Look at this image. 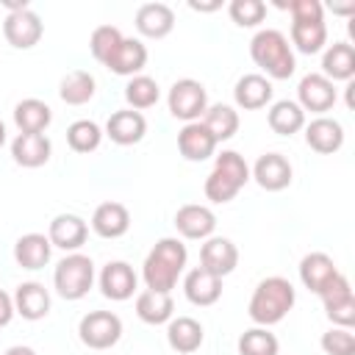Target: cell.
<instances>
[{"label": "cell", "instance_id": "cell-1", "mask_svg": "<svg viewBox=\"0 0 355 355\" xmlns=\"http://www.w3.org/2000/svg\"><path fill=\"white\" fill-rule=\"evenodd\" d=\"M186 244L178 239H161L155 241V247L147 252L144 266H141V277L147 283L150 291H164L169 294L186 266Z\"/></svg>", "mask_w": 355, "mask_h": 355}, {"label": "cell", "instance_id": "cell-2", "mask_svg": "<svg viewBox=\"0 0 355 355\" xmlns=\"http://www.w3.org/2000/svg\"><path fill=\"white\" fill-rule=\"evenodd\" d=\"M280 8L291 11V42L300 53L311 55L319 53L327 42V25H324V8L319 0H288L277 3Z\"/></svg>", "mask_w": 355, "mask_h": 355}, {"label": "cell", "instance_id": "cell-3", "mask_svg": "<svg viewBox=\"0 0 355 355\" xmlns=\"http://www.w3.org/2000/svg\"><path fill=\"white\" fill-rule=\"evenodd\" d=\"M294 300H297L294 286H291L286 277L272 275V277H263V280L255 286L247 311H250V319H252L255 324L269 327V324H277V322L294 308Z\"/></svg>", "mask_w": 355, "mask_h": 355}, {"label": "cell", "instance_id": "cell-4", "mask_svg": "<svg viewBox=\"0 0 355 355\" xmlns=\"http://www.w3.org/2000/svg\"><path fill=\"white\" fill-rule=\"evenodd\" d=\"M250 55H252V61H255L269 78H275V80H286V78L294 75L297 61H294L291 44H288V39H286L280 31H275V28H263V31H258V33L252 36V42H250Z\"/></svg>", "mask_w": 355, "mask_h": 355}, {"label": "cell", "instance_id": "cell-5", "mask_svg": "<svg viewBox=\"0 0 355 355\" xmlns=\"http://www.w3.org/2000/svg\"><path fill=\"white\" fill-rule=\"evenodd\" d=\"M250 180V166L236 150H222L205 178V197L211 202H230Z\"/></svg>", "mask_w": 355, "mask_h": 355}, {"label": "cell", "instance_id": "cell-6", "mask_svg": "<svg viewBox=\"0 0 355 355\" xmlns=\"http://www.w3.org/2000/svg\"><path fill=\"white\" fill-rule=\"evenodd\" d=\"M94 283V263L89 255L80 252H69L67 258H61L55 263L53 272V286L64 300H80L89 294Z\"/></svg>", "mask_w": 355, "mask_h": 355}, {"label": "cell", "instance_id": "cell-7", "mask_svg": "<svg viewBox=\"0 0 355 355\" xmlns=\"http://www.w3.org/2000/svg\"><path fill=\"white\" fill-rule=\"evenodd\" d=\"M169 114L175 119H183V122H200V116L205 114L208 108V92L200 80L194 78H183V80H175L172 89H169Z\"/></svg>", "mask_w": 355, "mask_h": 355}, {"label": "cell", "instance_id": "cell-8", "mask_svg": "<svg viewBox=\"0 0 355 355\" xmlns=\"http://www.w3.org/2000/svg\"><path fill=\"white\" fill-rule=\"evenodd\" d=\"M78 336L89 349H108L122 336V319L111 311H92L80 319Z\"/></svg>", "mask_w": 355, "mask_h": 355}, {"label": "cell", "instance_id": "cell-9", "mask_svg": "<svg viewBox=\"0 0 355 355\" xmlns=\"http://www.w3.org/2000/svg\"><path fill=\"white\" fill-rule=\"evenodd\" d=\"M44 28H42V19L39 14H33L31 8L25 11H14V14H6L3 19V36L11 47L17 50H31L33 44H39Z\"/></svg>", "mask_w": 355, "mask_h": 355}, {"label": "cell", "instance_id": "cell-10", "mask_svg": "<svg viewBox=\"0 0 355 355\" xmlns=\"http://www.w3.org/2000/svg\"><path fill=\"white\" fill-rule=\"evenodd\" d=\"M297 97H300L297 105L302 111L322 114V111H330L333 108V103H336V86L322 72H308L300 80V86H297Z\"/></svg>", "mask_w": 355, "mask_h": 355}, {"label": "cell", "instance_id": "cell-11", "mask_svg": "<svg viewBox=\"0 0 355 355\" xmlns=\"http://www.w3.org/2000/svg\"><path fill=\"white\" fill-rule=\"evenodd\" d=\"M236 263H239V250H236V244H233L230 239H225V236L208 239V241L202 244V250H200V266L208 269V272H214L216 277L230 275V272L236 269Z\"/></svg>", "mask_w": 355, "mask_h": 355}, {"label": "cell", "instance_id": "cell-12", "mask_svg": "<svg viewBox=\"0 0 355 355\" xmlns=\"http://www.w3.org/2000/svg\"><path fill=\"white\" fill-rule=\"evenodd\" d=\"M136 280H139V277H136V272H133L130 263H125V261H111V263H105L103 272H100V291H103L108 300L122 302V300L133 297Z\"/></svg>", "mask_w": 355, "mask_h": 355}, {"label": "cell", "instance_id": "cell-13", "mask_svg": "<svg viewBox=\"0 0 355 355\" xmlns=\"http://www.w3.org/2000/svg\"><path fill=\"white\" fill-rule=\"evenodd\" d=\"M144 133H147V119H144L139 111H133V108L114 111V114L108 116V122H105V136H108L114 144H122V147L141 141Z\"/></svg>", "mask_w": 355, "mask_h": 355}, {"label": "cell", "instance_id": "cell-14", "mask_svg": "<svg viewBox=\"0 0 355 355\" xmlns=\"http://www.w3.org/2000/svg\"><path fill=\"white\" fill-rule=\"evenodd\" d=\"M252 178L266 191H283L291 183V164L280 153H263L252 166Z\"/></svg>", "mask_w": 355, "mask_h": 355}, {"label": "cell", "instance_id": "cell-15", "mask_svg": "<svg viewBox=\"0 0 355 355\" xmlns=\"http://www.w3.org/2000/svg\"><path fill=\"white\" fill-rule=\"evenodd\" d=\"M178 150L186 161H205L216 150V139L202 122H186L178 133Z\"/></svg>", "mask_w": 355, "mask_h": 355}, {"label": "cell", "instance_id": "cell-16", "mask_svg": "<svg viewBox=\"0 0 355 355\" xmlns=\"http://www.w3.org/2000/svg\"><path fill=\"white\" fill-rule=\"evenodd\" d=\"M305 141L311 150L322 153V155H330L336 150H341L344 144V128L338 119H330V116H316L305 125Z\"/></svg>", "mask_w": 355, "mask_h": 355}, {"label": "cell", "instance_id": "cell-17", "mask_svg": "<svg viewBox=\"0 0 355 355\" xmlns=\"http://www.w3.org/2000/svg\"><path fill=\"white\" fill-rule=\"evenodd\" d=\"M272 83L269 78L258 75V72H250V75H241L236 80V89H233V100L239 108L244 111H255V108H263L272 103Z\"/></svg>", "mask_w": 355, "mask_h": 355}, {"label": "cell", "instance_id": "cell-18", "mask_svg": "<svg viewBox=\"0 0 355 355\" xmlns=\"http://www.w3.org/2000/svg\"><path fill=\"white\" fill-rule=\"evenodd\" d=\"M50 153H53V144L44 133H19L14 141H11V155L19 166H28V169H36V166H44L50 161Z\"/></svg>", "mask_w": 355, "mask_h": 355}, {"label": "cell", "instance_id": "cell-19", "mask_svg": "<svg viewBox=\"0 0 355 355\" xmlns=\"http://www.w3.org/2000/svg\"><path fill=\"white\" fill-rule=\"evenodd\" d=\"M175 227H178V233L186 236V239H211V233H214V227H216V216H214L211 208L189 202V205L178 208V214H175Z\"/></svg>", "mask_w": 355, "mask_h": 355}, {"label": "cell", "instance_id": "cell-20", "mask_svg": "<svg viewBox=\"0 0 355 355\" xmlns=\"http://www.w3.org/2000/svg\"><path fill=\"white\" fill-rule=\"evenodd\" d=\"M86 222L75 214H58L53 222H50V230H47V239L53 247H61L64 252H75L78 247H83L86 241Z\"/></svg>", "mask_w": 355, "mask_h": 355}, {"label": "cell", "instance_id": "cell-21", "mask_svg": "<svg viewBox=\"0 0 355 355\" xmlns=\"http://www.w3.org/2000/svg\"><path fill=\"white\" fill-rule=\"evenodd\" d=\"M175 28V14L166 3H144L136 11V31L147 39H164Z\"/></svg>", "mask_w": 355, "mask_h": 355}, {"label": "cell", "instance_id": "cell-22", "mask_svg": "<svg viewBox=\"0 0 355 355\" xmlns=\"http://www.w3.org/2000/svg\"><path fill=\"white\" fill-rule=\"evenodd\" d=\"M183 291H186V300L205 308V305H214L219 297H222V277H216L214 272L197 266L186 275L183 280Z\"/></svg>", "mask_w": 355, "mask_h": 355}, {"label": "cell", "instance_id": "cell-23", "mask_svg": "<svg viewBox=\"0 0 355 355\" xmlns=\"http://www.w3.org/2000/svg\"><path fill=\"white\" fill-rule=\"evenodd\" d=\"M14 311L28 319V322H36V319H44L50 313V294L42 283L31 280V283H19L17 291H14Z\"/></svg>", "mask_w": 355, "mask_h": 355}, {"label": "cell", "instance_id": "cell-24", "mask_svg": "<svg viewBox=\"0 0 355 355\" xmlns=\"http://www.w3.org/2000/svg\"><path fill=\"white\" fill-rule=\"evenodd\" d=\"M130 227V214L122 202H103L92 214V230L103 239H119Z\"/></svg>", "mask_w": 355, "mask_h": 355}, {"label": "cell", "instance_id": "cell-25", "mask_svg": "<svg viewBox=\"0 0 355 355\" xmlns=\"http://www.w3.org/2000/svg\"><path fill=\"white\" fill-rule=\"evenodd\" d=\"M338 275L336 263L330 255L324 252H308L302 261H300V280L305 288H311L313 294H322V288Z\"/></svg>", "mask_w": 355, "mask_h": 355}, {"label": "cell", "instance_id": "cell-26", "mask_svg": "<svg viewBox=\"0 0 355 355\" xmlns=\"http://www.w3.org/2000/svg\"><path fill=\"white\" fill-rule=\"evenodd\" d=\"M144 64H147V47L139 42V39H122L119 42V47L114 50V55L108 58V69L114 72V75H139L141 69H144Z\"/></svg>", "mask_w": 355, "mask_h": 355}, {"label": "cell", "instance_id": "cell-27", "mask_svg": "<svg viewBox=\"0 0 355 355\" xmlns=\"http://www.w3.org/2000/svg\"><path fill=\"white\" fill-rule=\"evenodd\" d=\"M322 75L327 80H352L355 75V47L349 42H336L322 55Z\"/></svg>", "mask_w": 355, "mask_h": 355}, {"label": "cell", "instance_id": "cell-28", "mask_svg": "<svg viewBox=\"0 0 355 355\" xmlns=\"http://www.w3.org/2000/svg\"><path fill=\"white\" fill-rule=\"evenodd\" d=\"M50 250L53 244L44 233H25L14 244V261L22 269H42L50 261Z\"/></svg>", "mask_w": 355, "mask_h": 355}, {"label": "cell", "instance_id": "cell-29", "mask_svg": "<svg viewBox=\"0 0 355 355\" xmlns=\"http://www.w3.org/2000/svg\"><path fill=\"white\" fill-rule=\"evenodd\" d=\"M202 338H205L202 324L191 316H178V319H169V324H166V341L175 352L189 355L202 347Z\"/></svg>", "mask_w": 355, "mask_h": 355}, {"label": "cell", "instance_id": "cell-30", "mask_svg": "<svg viewBox=\"0 0 355 355\" xmlns=\"http://www.w3.org/2000/svg\"><path fill=\"white\" fill-rule=\"evenodd\" d=\"M14 122H17L19 133H42L53 122V111L47 103L28 97V100H19L14 105Z\"/></svg>", "mask_w": 355, "mask_h": 355}, {"label": "cell", "instance_id": "cell-31", "mask_svg": "<svg viewBox=\"0 0 355 355\" xmlns=\"http://www.w3.org/2000/svg\"><path fill=\"white\" fill-rule=\"evenodd\" d=\"M97 92V83H94V75L86 72V69H72L61 78L58 83V94L67 105H83L94 97Z\"/></svg>", "mask_w": 355, "mask_h": 355}, {"label": "cell", "instance_id": "cell-32", "mask_svg": "<svg viewBox=\"0 0 355 355\" xmlns=\"http://www.w3.org/2000/svg\"><path fill=\"white\" fill-rule=\"evenodd\" d=\"M172 311H175V302L164 291H150L147 288V291H141L136 297V313L147 324H164V322H169L172 319Z\"/></svg>", "mask_w": 355, "mask_h": 355}, {"label": "cell", "instance_id": "cell-33", "mask_svg": "<svg viewBox=\"0 0 355 355\" xmlns=\"http://www.w3.org/2000/svg\"><path fill=\"white\" fill-rule=\"evenodd\" d=\"M266 119H269V128L275 133H280V136H291V133H297V130L305 128V111L294 100H277V103H272Z\"/></svg>", "mask_w": 355, "mask_h": 355}, {"label": "cell", "instance_id": "cell-34", "mask_svg": "<svg viewBox=\"0 0 355 355\" xmlns=\"http://www.w3.org/2000/svg\"><path fill=\"white\" fill-rule=\"evenodd\" d=\"M200 122L211 130V136L216 139V144H219V141L233 139V136H236V130H239V114H236L230 105H225V103L208 105Z\"/></svg>", "mask_w": 355, "mask_h": 355}, {"label": "cell", "instance_id": "cell-35", "mask_svg": "<svg viewBox=\"0 0 355 355\" xmlns=\"http://www.w3.org/2000/svg\"><path fill=\"white\" fill-rule=\"evenodd\" d=\"M100 141H103V130L92 119H78L67 128V144L75 153H92L100 147Z\"/></svg>", "mask_w": 355, "mask_h": 355}, {"label": "cell", "instance_id": "cell-36", "mask_svg": "<svg viewBox=\"0 0 355 355\" xmlns=\"http://www.w3.org/2000/svg\"><path fill=\"white\" fill-rule=\"evenodd\" d=\"M158 97H161L158 83L147 75H133L125 86V100H128L130 108H150V105L158 103Z\"/></svg>", "mask_w": 355, "mask_h": 355}, {"label": "cell", "instance_id": "cell-37", "mask_svg": "<svg viewBox=\"0 0 355 355\" xmlns=\"http://www.w3.org/2000/svg\"><path fill=\"white\" fill-rule=\"evenodd\" d=\"M277 338L266 327L244 330L239 338V355H277Z\"/></svg>", "mask_w": 355, "mask_h": 355}, {"label": "cell", "instance_id": "cell-38", "mask_svg": "<svg viewBox=\"0 0 355 355\" xmlns=\"http://www.w3.org/2000/svg\"><path fill=\"white\" fill-rule=\"evenodd\" d=\"M125 36L119 33V28H114V25H100V28H94L92 31V39H89V50H92V55L105 67L108 64V58L114 55V50L119 47V42H122Z\"/></svg>", "mask_w": 355, "mask_h": 355}, {"label": "cell", "instance_id": "cell-39", "mask_svg": "<svg viewBox=\"0 0 355 355\" xmlns=\"http://www.w3.org/2000/svg\"><path fill=\"white\" fill-rule=\"evenodd\" d=\"M227 11H230V19L241 28H255L266 17V6L261 0H233Z\"/></svg>", "mask_w": 355, "mask_h": 355}, {"label": "cell", "instance_id": "cell-40", "mask_svg": "<svg viewBox=\"0 0 355 355\" xmlns=\"http://www.w3.org/2000/svg\"><path fill=\"white\" fill-rule=\"evenodd\" d=\"M322 349L327 355H355V336L349 327H333L322 336Z\"/></svg>", "mask_w": 355, "mask_h": 355}, {"label": "cell", "instance_id": "cell-41", "mask_svg": "<svg viewBox=\"0 0 355 355\" xmlns=\"http://www.w3.org/2000/svg\"><path fill=\"white\" fill-rule=\"evenodd\" d=\"M324 311H327V319L333 324H338V327H352L355 324V297H349V300H344L338 305H330Z\"/></svg>", "mask_w": 355, "mask_h": 355}, {"label": "cell", "instance_id": "cell-42", "mask_svg": "<svg viewBox=\"0 0 355 355\" xmlns=\"http://www.w3.org/2000/svg\"><path fill=\"white\" fill-rule=\"evenodd\" d=\"M14 313H17V311H14V300L0 288V327H6V324L14 319Z\"/></svg>", "mask_w": 355, "mask_h": 355}, {"label": "cell", "instance_id": "cell-43", "mask_svg": "<svg viewBox=\"0 0 355 355\" xmlns=\"http://www.w3.org/2000/svg\"><path fill=\"white\" fill-rule=\"evenodd\" d=\"M222 3L219 0H211V3H197V0H189V8L191 11H216Z\"/></svg>", "mask_w": 355, "mask_h": 355}, {"label": "cell", "instance_id": "cell-44", "mask_svg": "<svg viewBox=\"0 0 355 355\" xmlns=\"http://www.w3.org/2000/svg\"><path fill=\"white\" fill-rule=\"evenodd\" d=\"M6 355H36V349H31V347H22V344H17V347H8V349H6Z\"/></svg>", "mask_w": 355, "mask_h": 355}, {"label": "cell", "instance_id": "cell-45", "mask_svg": "<svg viewBox=\"0 0 355 355\" xmlns=\"http://www.w3.org/2000/svg\"><path fill=\"white\" fill-rule=\"evenodd\" d=\"M6 144V125H3V119H0V147Z\"/></svg>", "mask_w": 355, "mask_h": 355}]
</instances>
